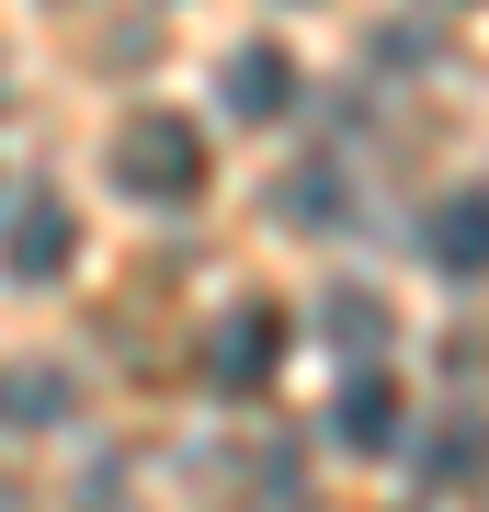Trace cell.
<instances>
[{"label": "cell", "instance_id": "7a4b0ae2", "mask_svg": "<svg viewBox=\"0 0 489 512\" xmlns=\"http://www.w3.org/2000/svg\"><path fill=\"white\" fill-rule=\"evenodd\" d=\"M273 365H285V308H273V296L228 308V319H217V342H205V387L251 399V387H273Z\"/></svg>", "mask_w": 489, "mask_h": 512}, {"label": "cell", "instance_id": "8992f818", "mask_svg": "<svg viewBox=\"0 0 489 512\" xmlns=\"http://www.w3.org/2000/svg\"><path fill=\"white\" fill-rule=\"evenodd\" d=\"M421 251H433L455 285H478L489 274V194H444L433 217H421Z\"/></svg>", "mask_w": 489, "mask_h": 512}, {"label": "cell", "instance_id": "6da1fadb", "mask_svg": "<svg viewBox=\"0 0 489 512\" xmlns=\"http://www.w3.org/2000/svg\"><path fill=\"white\" fill-rule=\"evenodd\" d=\"M114 183L137 205H194L205 194V126L194 114H137V126L114 137Z\"/></svg>", "mask_w": 489, "mask_h": 512}, {"label": "cell", "instance_id": "5b68a950", "mask_svg": "<svg viewBox=\"0 0 489 512\" xmlns=\"http://www.w3.org/2000/svg\"><path fill=\"white\" fill-rule=\"evenodd\" d=\"M217 92H228V114H239V126H273V114L296 103V57L273 46V35H251V46H228Z\"/></svg>", "mask_w": 489, "mask_h": 512}, {"label": "cell", "instance_id": "ba28073f", "mask_svg": "<svg viewBox=\"0 0 489 512\" xmlns=\"http://www.w3.org/2000/svg\"><path fill=\"white\" fill-rule=\"evenodd\" d=\"M285 217H342V171H296V183H285Z\"/></svg>", "mask_w": 489, "mask_h": 512}, {"label": "cell", "instance_id": "9c48e42d", "mask_svg": "<svg viewBox=\"0 0 489 512\" xmlns=\"http://www.w3.org/2000/svg\"><path fill=\"white\" fill-rule=\"evenodd\" d=\"M330 330H342V342H376L387 308H376V296H342V308H330Z\"/></svg>", "mask_w": 489, "mask_h": 512}, {"label": "cell", "instance_id": "52a82bcc", "mask_svg": "<svg viewBox=\"0 0 489 512\" xmlns=\"http://www.w3.org/2000/svg\"><path fill=\"white\" fill-rule=\"evenodd\" d=\"M478 467H489V421H444L433 456H421V478H433V490H467Z\"/></svg>", "mask_w": 489, "mask_h": 512}, {"label": "cell", "instance_id": "3957f363", "mask_svg": "<svg viewBox=\"0 0 489 512\" xmlns=\"http://www.w3.org/2000/svg\"><path fill=\"white\" fill-rule=\"evenodd\" d=\"M69 262H80V217H69L57 194H35V205L12 217V239H0V274H12V285H57Z\"/></svg>", "mask_w": 489, "mask_h": 512}, {"label": "cell", "instance_id": "277c9868", "mask_svg": "<svg viewBox=\"0 0 489 512\" xmlns=\"http://www.w3.org/2000/svg\"><path fill=\"white\" fill-rule=\"evenodd\" d=\"M399 421H410V387L387 376V365L342 376V399H330V433H342L353 456H387V444H399Z\"/></svg>", "mask_w": 489, "mask_h": 512}]
</instances>
